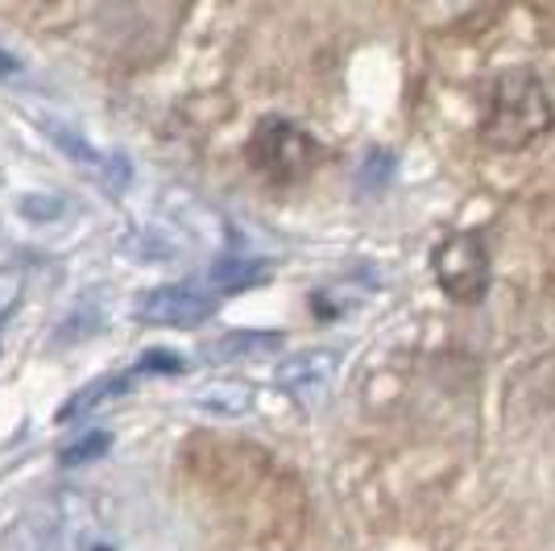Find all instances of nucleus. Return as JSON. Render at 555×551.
Listing matches in <instances>:
<instances>
[{"instance_id": "nucleus-7", "label": "nucleus", "mask_w": 555, "mask_h": 551, "mask_svg": "<svg viewBox=\"0 0 555 551\" xmlns=\"http://www.w3.org/2000/svg\"><path fill=\"white\" fill-rule=\"evenodd\" d=\"M332 373H336V353L315 348V353H299V357H291L286 366L278 369V386L291 394L295 402L311 407V402H320V398L327 394Z\"/></svg>"}, {"instance_id": "nucleus-13", "label": "nucleus", "mask_w": 555, "mask_h": 551, "mask_svg": "<svg viewBox=\"0 0 555 551\" xmlns=\"http://www.w3.org/2000/svg\"><path fill=\"white\" fill-rule=\"evenodd\" d=\"M133 369H138V373H158V377H175V373H186V357L170 353V348H145Z\"/></svg>"}, {"instance_id": "nucleus-14", "label": "nucleus", "mask_w": 555, "mask_h": 551, "mask_svg": "<svg viewBox=\"0 0 555 551\" xmlns=\"http://www.w3.org/2000/svg\"><path fill=\"white\" fill-rule=\"evenodd\" d=\"M22 291H25V274L17 270V266H4V270H0V328H4V320L17 311Z\"/></svg>"}, {"instance_id": "nucleus-2", "label": "nucleus", "mask_w": 555, "mask_h": 551, "mask_svg": "<svg viewBox=\"0 0 555 551\" xmlns=\"http://www.w3.org/2000/svg\"><path fill=\"white\" fill-rule=\"evenodd\" d=\"M249 162H254V170L261 179L286 187V183H299V179H307L315 170L320 145L295 120L270 116V120L257 125L254 141H249Z\"/></svg>"}, {"instance_id": "nucleus-12", "label": "nucleus", "mask_w": 555, "mask_h": 551, "mask_svg": "<svg viewBox=\"0 0 555 551\" xmlns=\"http://www.w3.org/2000/svg\"><path fill=\"white\" fill-rule=\"evenodd\" d=\"M274 345L278 336H270V332H232L220 345L208 348V357H236V353H254V348H274Z\"/></svg>"}, {"instance_id": "nucleus-4", "label": "nucleus", "mask_w": 555, "mask_h": 551, "mask_svg": "<svg viewBox=\"0 0 555 551\" xmlns=\"http://www.w3.org/2000/svg\"><path fill=\"white\" fill-rule=\"evenodd\" d=\"M431 274L440 282V291L452 303H473L486 299L489 291V245L481 232H452L443 236L436 253H431Z\"/></svg>"}, {"instance_id": "nucleus-3", "label": "nucleus", "mask_w": 555, "mask_h": 551, "mask_svg": "<svg viewBox=\"0 0 555 551\" xmlns=\"http://www.w3.org/2000/svg\"><path fill=\"white\" fill-rule=\"evenodd\" d=\"M54 551H125L88 489H59L47 505Z\"/></svg>"}, {"instance_id": "nucleus-1", "label": "nucleus", "mask_w": 555, "mask_h": 551, "mask_svg": "<svg viewBox=\"0 0 555 551\" xmlns=\"http://www.w3.org/2000/svg\"><path fill=\"white\" fill-rule=\"evenodd\" d=\"M555 125L552 92L543 79L527 67L498 71L481 92V138L502 154L531 150L539 138H547Z\"/></svg>"}, {"instance_id": "nucleus-10", "label": "nucleus", "mask_w": 555, "mask_h": 551, "mask_svg": "<svg viewBox=\"0 0 555 551\" xmlns=\"http://www.w3.org/2000/svg\"><path fill=\"white\" fill-rule=\"evenodd\" d=\"M129 373H108V377H100V382H92V386H83V390L70 398L67 407H63V419H75V414H88L95 411L100 402H108V398H116V394L129 390Z\"/></svg>"}, {"instance_id": "nucleus-15", "label": "nucleus", "mask_w": 555, "mask_h": 551, "mask_svg": "<svg viewBox=\"0 0 555 551\" xmlns=\"http://www.w3.org/2000/svg\"><path fill=\"white\" fill-rule=\"evenodd\" d=\"M22 59H17V54H9V50H0V75H4V79H13V75H22Z\"/></svg>"}, {"instance_id": "nucleus-5", "label": "nucleus", "mask_w": 555, "mask_h": 551, "mask_svg": "<svg viewBox=\"0 0 555 551\" xmlns=\"http://www.w3.org/2000/svg\"><path fill=\"white\" fill-rule=\"evenodd\" d=\"M216 311V295L199 282H166L138 295L133 320L154 323V328H195Z\"/></svg>"}, {"instance_id": "nucleus-9", "label": "nucleus", "mask_w": 555, "mask_h": 551, "mask_svg": "<svg viewBox=\"0 0 555 551\" xmlns=\"http://www.w3.org/2000/svg\"><path fill=\"white\" fill-rule=\"evenodd\" d=\"M195 407L211 414H245L254 407V394H249V386H241V382H216V386L195 394Z\"/></svg>"}, {"instance_id": "nucleus-11", "label": "nucleus", "mask_w": 555, "mask_h": 551, "mask_svg": "<svg viewBox=\"0 0 555 551\" xmlns=\"http://www.w3.org/2000/svg\"><path fill=\"white\" fill-rule=\"evenodd\" d=\"M113 448V436L104 432V427H95V432H83L79 439H70L67 448L59 452L63 464H88V460H100L104 452Z\"/></svg>"}, {"instance_id": "nucleus-6", "label": "nucleus", "mask_w": 555, "mask_h": 551, "mask_svg": "<svg viewBox=\"0 0 555 551\" xmlns=\"http://www.w3.org/2000/svg\"><path fill=\"white\" fill-rule=\"evenodd\" d=\"M42 129H47V138L67 154L83 175H92L95 183L104 187V191H120V187L129 183V162L120 158V154H104V150H95L92 141L83 138L79 129H70V125H63V120H54V116H47L42 120Z\"/></svg>"}, {"instance_id": "nucleus-8", "label": "nucleus", "mask_w": 555, "mask_h": 551, "mask_svg": "<svg viewBox=\"0 0 555 551\" xmlns=\"http://www.w3.org/2000/svg\"><path fill=\"white\" fill-rule=\"evenodd\" d=\"M266 274H270V270H266V261H220V266H211L208 270L204 286H208L211 295H224V291L254 286V282H261Z\"/></svg>"}]
</instances>
